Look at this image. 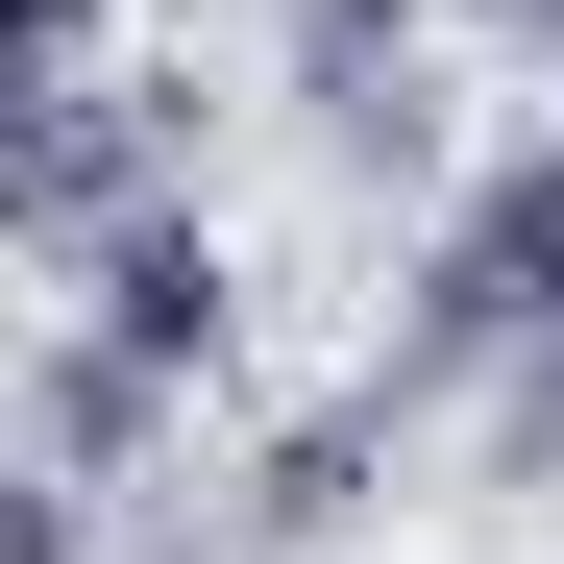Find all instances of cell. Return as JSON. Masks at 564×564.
Returning <instances> with one entry per match:
<instances>
[{"label":"cell","mask_w":564,"mask_h":564,"mask_svg":"<svg viewBox=\"0 0 564 564\" xmlns=\"http://www.w3.org/2000/svg\"><path fill=\"white\" fill-rule=\"evenodd\" d=\"M270 74H295V148L319 197H442L466 172V74H442V0H270Z\"/></svg>","instance_id":"obj_1"},{"label":"cell","mask_w":564,"mask_h":564,"mask_svg":"<svg viewBox=\"0 0 564 564\" xmlns=\"http://www.w3.org/2000/svg\"><path fill=\"white\" fill-rule=\"evenodd\" d=\"M50 295H74V319H99V344H148V368H172V393H221V344H246V246L197 221V172H172V197H123L99 246H74V270H50Z\"/></svg>","instance_id":"obj_2"},{"label":"cell","mask_w":564,"mask_h":564,"mask_svg":"<svg viewBox=\"0 0 564 564\" xmlns=\"http://www.w3.org/2000/svg\"><path fill=\"white\" fill-rule=\"evenodd\" d=\"M466 466H491V491H564V319H540V344H491V393H466Z\"/></svg>","instance_id":"obj_3"},{"label":"cell","mask_w":564,"mask_h":564,"mask_svg":"<svg viewBox=\"0 0 564 564\" xmlns=\"http://www.w3.org/2000/svg\"><path fill=\"white\" fill-rule=\"evenodd\" d=\"M466 25H491V50H540V74H564V0H466Z\"/></svg>","instance_id":"obj_4"}]
</instances>
